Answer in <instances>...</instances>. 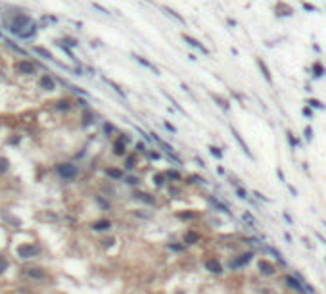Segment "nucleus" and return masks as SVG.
<instances>
[{
    "mask_svg": "<svg viewBox=\"0 0 326 294\" xmlns=\"http://www.w3.org/2000/svg\"><path fill=\"white\" fill-rule=\"evenodd\" d=\"M16 254L19 260H33V258H37L40 254V246L37 244V242H21V244L16 246Z\"/></svg>",
    "mask_w": 326,
    "mask_h": 294,
    "instance_id": "f257e3e1",
    "label": "nucleus"
},
{
    "mask_svg": "<svg viewBox=\"0 0 326 294\" xmlns=\"http://www.w3.org/2000/svg\"><path fill=\"white\" fill-rule=\"evenodd\" d=\"M56 171H58V175L63 177V179H75L79 175V167L73 166V163H58Z\"/></svg>",
    "mask_w": 326,
    "mask_h": 294,
    "instance_id": "f03ea898",
    "label": "nucleus"
},
{
    "mask_svg": "<svg viewBox=\"0 0 326 294\" xmlns=\"http://www.w3.org/2000/svg\"><path fill=\"white\" fill-rule=\"evenodd\" d=\"M23 273L29 279H33V281H44V279H46V271L42 267H37V265H29V267H25Z\"/></svg>",
    "mask_w": 326,
    "mask_h": 294,
    "instance_id": "7ed1b4c3",
    "label": "nucleus"
},
{
    "mask_svg": "<svg viewBox=\"0 0 326 294\" xmlns=\"http://www.w3.org/2000/svg\"><path fill=\"white\" fill-rule=\"evenodd\" d=\"M16 71L21 75H33L35 73V63L29 62V60H19L16 63Z\"/></svg>",
    "mask_w": 326,
    "mask_h": 294,
    "instance_id": "20e7f679",
    "label": "nucleus"
},
{
    "mask_svg": "<svg viewBox=\"0 0 326 294\" xmlns=\"http://www.w3.org/2000/svg\"><path fill=\"white\" fill-rule=\"evenodd\" d=\"M111 227H113L111 219H98V221H94V223L90 225V229H92V231H96V233H102V231H110Z\"/></svg>",
    "mask_w": 326,
    "mask_h": 294,
    "instance_id": "39448f33",
    "label": "nucleus"
},
{
    "mask_svg": "<svg viewBox=\"0 0 326 294\" xmlns=\"http://www.w3.org/2000/svg\"><path fill=\"white\" fill-rule=\"evenodd\" d=\"M182 39H184V42H186V44H190V46H194V48H198L201 54H205V56L209 54V50H207L204 44H201V42H200L198 39H194V37H190V35H186V33L182 35Z\"/></svg>",
    "mask_w": 326,
    "mask_h": 294,
    "instance_id": "423d86ee",
    "label": "nucleus"
},
{
    "mask_svg": "<svg viewBox=\"0 0 326 294\" xmlns=\"http://www.w3.org/2000/svg\"><path fill=\"white\" fill-rule=\"evenodd\" d=\"M205 269L209 271V273H215V275H221L223 273V265L219 263V260H215V258L205 260Z\"/></svg>",
    "mask_w": 326,
    "mask_h": 294,
    "instance_id": "0eeeda50",
    "label": "nucleus"
},
{
    "mask_svg": "<svg viewBox=\"0 0 326 294\" xmlns=\"http://www.w3.org/2000/svg\"><path fill=\"white\" fill-rule=\"evenodd\" d=\"M230 131H232V135H234V139H236V142H238V144H240V146H242V152H244L245 156H248V158H251V160H253V154L249 152V148H248V144H245V142H244V139L240 137V133H238V131H236V129H234V127H230Z\"/></svg>",
    "mask_w": 326,
    "mask_h": 294,
    "instance_id": "6e6552de",
    "label": "nucleus"
},
{
    "mask_svg": "<svg viewBox=\"0 0 326 294\" xmlns=\"http://www.w3.org/2000/svg\"><path fill=\"white\" fill-rule=\"evenodd\" d=\"M134 198L136 200H140V202H144V204H148V206H154L157 200H156V196H152V194H148V192H134Z\"/></svg>",
    "mask_w": 326,
    "mask_h": 294,
    "instance_id": "1a4fd4ad",
    "label": "nucleus"
},
{
    "mask_svg": "<svg viewBox=\"0 0 326 294\" xmlns=\"http://www.w3.org/2000/svg\"><path fill=\"white\" fill-rule=\"evenodd\" d=\"M257 267H259V271L263 275H272L274 273V265L271 262H267V260H259L257 262Z\"/></svg>",
    "mask_w": 326,
    "mask_h": 294,
    "instance_id": "9d476101",
    "label": "nucleus"
},
{
    "mask_svg": "<svg viewBox=\"0 0 326 294\" xmlns=\"http://www.w3.org/2000/svg\"><path fill=\"white\" fill-rule=\"evenodd\" d=\"M40 87L44 89V90H54V89H56L54 77H50L48 73H46V75H42V77H40Z\"/></svg>",
    "mask_w": 326,
    "mask_h": 294,
    "instance_id": "9b49d317",
    "label": "nucleus"
},
{
    "mask_svg": "<svg viewBox=\"0 0 326 294\" xmlns=\"http://www.w3.org/2000/svg\"><path fill=\"white\" fill-rule=\"evenodd\" d=\"M182 240H184V246L186 244H198V242H200V235L196 231H186L184 236H182Z\"/></svg>",
    "mask_w": 326,
    "mask_h": 294,
    "instance_id": "f8f14e48",
    "label": "nucleus"
},
{
    "mask_svg": "<svg viewBox=\"0 0 326 294\" xmlns=\"http://www.w3.org/2000/svg\"><path fill=\"white\" fill-rule=\"evenodd\" d=\"M251 258H253V254H251V252H248V254H242V256L238 258L236 262H232L230 265H232V267H242V265H245V263H249V262H251Z\"/></svg>",
    "mask_w": 326,
    "mask_h": 294,
    "instance_id": "ddd939ff",
    "label": "nucleus"
},
{
    "mask_svg": "<svg viewBox=\"0 0 326 294\" xmlns=\"http://www.w3.org/2000/svg\"><path fill=\"white\" fill-rule=\"evenodd\" d=\"M106 175H107V177H111V179H117V181H119V179L125 177V171L119 169V167H107V169H106Z\"/></svg>",
    "mask_w": 326,
    "mask_h": 294,
    "instance_id": "4468645a",
    "label": "nucleus"
},
{
    "mask_svg": "<svg viewBox=\"0 0 326 294\" xmlns=\"http://www.w3.org/2000/svg\"><path fill=\"white\" fill-rule=\"evenodd\" d=\"M113 154L115 156H127V144L121 140H115L113 142Z\"/></svg>",
    "mask_w": 326,
    "mask_h": 294,
    "instance_id": "2eb2a0df",
    "label": "nucleus"
},
{
    "mask_svg": "<svg viewBox=\"0 0 326 294\" xmlns=\"http://www.w3.org/2000/svg\"><path fill=\"white\" fill-rule=\"evenodd\" d=\"M257 66H259V69H261V73H263V77H265L269 83H272V75H271L269 67H267V63H265L263 60H261V58H257Z\"/></svg>",
    "mask_w": 326,
    "mask_h": 294,
    "instance_id": "dca6fc26",
    "label": "nucleus"
},
{
    "mask_svg": "<svg viewBox=\"0 0 326 294\" xmlns=\"http://www.w3.org/2000/svg\"><path fill=\"white\" fill-rule=\"evenodd\" d=\"M133 58H134L136 62H138V63H140V66H144V67H148V69H152V71H154V73H159V69H157L156 66H154V63H150V62H148L146 58H142V56H136V54H133Z\"/></svg>",
    "mask_w": 326,
    "mask_h": 294,
    "instance_id": "f3484780",
    "label": "nucleus"
},
{
    "mask_svg": "<svg viewBox=\"0 0 326 294\" xmlns=\"http://www.w3.org/2000/svg\"><path fill=\"white\" fill-rule=\"evenodd\" d=\"M123 166H125L127 171H133V169L136 167V156H134V154H127V156H125V163H123Z\"/></svg>",
    "mask_w": 326,
    "mask_h": 294,
    "instance_id": "a211bd4d",
    "label": "nucleus"
},
{
    "mask_svg": "<svg viewBox=\"0 0 326 294\" xmlns=\"http://www.w3.org/2000/svg\"><path fill=\"white\" fill-rule=\"evenodd\" d=\"M324 73H326V69H324V66H322V63H320V62H315V63H313V75H315L317 79H320V77H322Z\"/></svg>",
    "mask_w": 326,
    "mask_h": 294,
    "instance_id": "6ab92c4d",
    "label": "nucleus"
},
{
    "mask_svg": "<svg viewBox=\"0 0 326 294\" xmlns=\"http://www.w3.org/2000/svg\"><path fill=\"white\" fill-rule=\"evenodd\" d=\"M284 283L288 284V286H292L294 290H303V286H301V283L298 281V279H294V277H286L284 279Z\"/></svg>",
    "mask_w": 326,
    "mask_h": 294,
    "instance_id": "aec40b11",
    "label": "nucleus"
},
{
    "mask_svg": "<svg viewBox=\"0 0 326 294\" xmlns=\"http://www.w3.org/2000/svg\"><path fill=\"white\" fill-rule=\"evenodd\" d=\"M165 177H167L171 183H178L180 181V173L177 169H167V171H165Z\"/></svg>",
    "mask_w": 326,
    "mask_h": 294,
    "instance_id": "412c9836",
    "label": "nucleus"
},
{
    "mask_svg": "<svg viewBox=\"0 0 326 294\" xmlns=\"http://www.w3.org/2000/svg\"><path fill=\"white\" fill-rule=\"evenodd\" d=\"M152 183H154L156 186H163L165 183H167V177H165V173H156L154 177H152Z\"/></svg>",
    "mask_w": 326,
    "mask_h": 294,
    "instance_id": "4be33fe9",
    "label": "nucleus"
},
{
    "mask_svg": "<svg viewBox=\"0 0 326 294\" xmlns=\"http://www.w3.org/2000/svg\"><path fill=\"white\" fill-rule=\"evenodd\" d=\"M305 104H309L311 108H318V110H326V104H322L320 100H317V98H309Z\"/></svg>",
    "mask_w": 326,
    "mask_h": 294,
    "instance_id": "5701e85b",
    "label": "nucleus"
},
{
    "mask_svg": "<svg viewBox=\"0 0 326 294\" xmlns=\"http://www.w3.org/2000/svg\"><path fill=\"white\" fill-rule=\"evenodd\" d=\"M209 202H211V204H213V206L217 208V210H221V212H224V213H228V216H230V212H228V208H227V206H224V204H221V202H219V200H215L213 196H209Z\"/></svg>",
    "mask_w": 326,
    "mask_h": 294,
    "instance_id": "b1692460",
    "label": "nucleus"
},
{
    "mask_svg": "<svg viewBox=\"0 0 326 294\" xmlns=\"http://www.w3.org/2000/svg\"><path fill=\"white\" fill-rule=\"evenodd\" d=\"M163 12H165V13H167V16H173V17H175L177 21H180V23H184V17H182V16H180V13H177L175 10H171V8H167V6H163Z\"/></svg>",
    "mask_w": 326,
    "mask_h": 294,
    "instance_id": "393cba45",
    "label": "nucleus"
},
{
    "mask_svg": "<svg viewBox=\"0 0 326 294\" xmlns=\"http://www.w3.org/2000/svg\"><path fill=\"white\" fill-rule=\"evenodd\" d=\"M123 179H125V185H130V186H138L140 185V179L134 177V175H125Z\"/></svg>",
    "mask_w": 326,
    "mask_h": 294,
    "instance_id": "a878e982",
    "label": "nucleus"
},
{
    "mask_svg": "<svg viewBox=\"0 0 326 294\" xmlns=\"http://www.w3.org/2000/svg\"><path fill=\"white\" fill-rule=\"evenodd\" d=\"M33 52H37V54H40V56H42V58H46V60H52V58H54V56H52V54H50V52H48V50H44V48H42V46H35V48H33Z\"/></svg>",
    "mask_w": 326,
    "mask_h": 294,
    "instance_id": "bb28decb",
    "label": "nucleus"
},
{
    "mask_svg": "<svg viewBox=\"0 0 326 294\" xmlns=\"http://www.w3.org/2000/svg\"><path fill=\"white\" fill-rule=\"evenodd\" d=\"M104 81H106L107 85H110V87H111V89H113L115 92H117V94H121V96H125V90H123V89L119 87V85H117V83H113V81H111V79H107V77L104 79Z\"/></svg>",
    "mask_w": 326,
    "mask_h": 294,
    "instance_id": "cd10ccee",
    "label": "nucleus"
},
{
    "mask_svg": "<svg viewBox=\"0 0 326 294\" xmlns=\"http://www.w3.org/2000/svg\"><path fill=\"white\" fill-rule=\"evenodd\" d=\"M10 169V160L8 158H0V175H4Z\"/></svg>",
    "mask_w": 326,
    "mask_h": 294,
    "instance_id": "c85d7f7f",
    "label": "nucleus"
},
{
    "mask_svg": "<svg viewBox=\"0 0 326 294\" xmlns=\"http://www.w3.org/2000/svg\"><path fill=\"white\" fill-rule=\"evenodd\" d=\"M286 139H288V142H290V146H292V148H295V146L299 144V140L294 137V133H292V131H286Z\"/></svg>",
    "mask_w": 326,
    "mask_h": 294,
    "instance_id": "c756f323",
    "label": "nucleus"
},
{
    "mask_svg": "<svg viewBox=\"0 0 326 294\" xmlns=\"http://www.w3.org/2000/svg\"><path fill=\"white\" fill-rule=\"evenodd\" d=\"M213 98H215V102H217V104H219V106H221V108H223V110H228V108H230V104H228V102H227V100H224V98H221V96H217V94H213Z\"/></svg>",
    "mask_w": 326,
    "mask_h": 294,
    "instance_id": "7c9ffc66",
    "label": "nucleus"
},
{
    "mask_svg": "<svg viewBox=\"0 0 326 294\" xmlns=\"http://www.w3.org/2000/svg\"><path fill=\"white\" fill-rule=\"evenodd\" d=\"M177 217H178V219H196L198 216H196V213H192V212H178V213H177Z\"/></svg>",
    "mask_w": 326,
    "mask_h": 294,
    "instance_id": "2f4dec72",
    "label": "nucleus"
},
{
    "mask_svg": "<svg viewBox=\"0 0 326 294\" xmlns=\"http://www.w3.org/2000/svg\"><path fill=\"white\" fill-rule=\"evenodd\" d=\"M6 269H8V258L4 254H0V275H2Z\"/></svg>",
    "mask_w": 326,
    "mask_h": 294,
    "instance_id": "473e14b6",
    "label": "nucleus"
},
{
    "mask_svg": "<svg viewBox=\"0 0 326 294\" xmlns=\"http://www.w3.org/2000/svg\"><path fill=\"white\" fill-rule=\"evenodd\" d=\"M209 152H211V156H213V158H217V160H221V158H223L221 148H217V146H209Z\"/></svg>",
    "mask_w": 326,
    "mask_h": 294,
    "instance_id": "72a5a7b5",
    "label": "nucleus"
},
{
    "mask_svg": "<svg viewBox=\"0 0 326 294\" xmlns=\"http://www.w3.org/2000/svg\"><path fill=\"white\" fill-rule=\"evenodd\" d=\"M58 42H62L63 46H77V44H79V42H77L75 39H69V37H65L63 40H58Z\"/></svg>",
    "mask_w": 326,
    "mask_h": 294,
    "instance_id": "f704fd0d",
    "label": "nucleus"
},
{
    "mask_svg": "<svg viewBox=\"0 0 326 294\" xmlns=\"http://www.w3.org/2000/svg\"><path fill=\"white\" fill-rule=\"evenodd\" d=\"M301 6H303V8H305L307 12H318L317 6H313L311 2H307V0H301Z\"/></svg>",
    "mask_w": 326,
    "mask_h": 294,
    "instance_id": "c9c22d12",
    "label": "nucleus"
},
{
    "mask_svg": "<svg viewBox=\"0 0 326 294\" xmlns=\"http://www.w3.org/2000/svg\"><path fill=\"white\" fill-rule=\"evenodd\" d=\"M136 152H138V154H146L148 152L146 144H144V142H136Z\"/></svg>",
    "mask_w": 326,
    "mask_h": 294,
    "instance_id": "e433bc0d",
    "label": "nucleus"
},
{
    "mask_svg": "<svg viewBox=\"0 0 326 294\" xmlns=\"http://www.w3.org/2000/svg\"><path fill=\"white\" fill-rule=\"evenodd\" d=\"M96 202H98L100 206H102L104 210H107V208H110V202H106V200H104L102 196H96Z\"/></svg>",
    "mask_w": 326,
    "mask_h": 294,
    "instance_id": "4c0bfd02",
    "label": "nucleus"
},
{
    "mask_svg": "<svg viewBox=\"0 0 326 294\" xmlns=\"http://www.w3.org/2000/svg\"><path fill=\"white\" fill-rule=\"evenodd\" d=\"M303 135H305V139H307V140H313V129H311V127H305Z\"/></svg>",
    "mask_w": 326,
    "mask_h": 294,
    "instance_id": "58836bf2",
    "label": "nucleus"
},
{
    "mask_svg": "<svg viewBox=\"0 0 326 294\" xmlns=\"http://www.w3.org/2000/svg\"><path fill=\"white\" fill-rule=\"evenodd\" d=\"M188 183H204V179L198 177V175H190L188 177Z\"/></svg>",
    "mask_w": 326,
    "mask_h": 294,
    "instance_id": "ea45409f",
    "label": "nucleus"
},
{
    "mask_svg": "<svg viewBox=\"0 0 326 294\" xmlns=\"http://www.w3.org/2000/svg\"><path fill=\"white\" fill-rule=\"evenodd\" d=\"M169 248L175 250V252H180V250H184L186 246H184V244H169Z\"/></svg>",
    "mask_w": 326,
    "mask_h": 294,
    "instance_id": "a19ab883",
    "label": "nucleus"
},
{
    "mask_svg": "<svg viewBox=\"0 0 326 294\" xmlns=\"http://www.w3.org/2000/svg\"><path fill=\"white\" fill-rule=\"evenodd\" d=\"M236 194H238V196H240V198H244V200H245V198H248V194H245V190L242 189V186H238V189H236Z\"/></svg>",
    "mask_w": 326,
    "mask_h": 294,
    "instance_id": "79ce46f5",
    "label": "nucleus"
},
{
    "mask_svg": "<svg viewBox=\"0 0 326 294\" xmlns=\"http://www.w3.org/2000/svg\"><path fill=\"white\" fill-rule=\"evenodd\" d=\"M104 131H106L107 135H110V133H113V131H115V129H113V125H111V123H104Z\"/></svg>",
    "mask_w": 326,
    "mask_h": 294,
    "instance_id": "37998d69",
    "label": "nucleus"
},
{
    "mask_svg": "<svg viewBox=\"0 0 326 294\" xmlns=\"http://www.w3.org/2000/svg\"><path fill=\"white\" fill-rule=\"evenodd\" d=\"M148 156H150V160H156V162L161 158V156H159V152H148Z\"/></svg>",
    "mask_w": 326,
    "mask_h": 294,
    "instance_id": "c03bdc74",
    "label": "nucleus"
},
{
    "mask_svg": "<svg viewBox=\"0 0 326 294\" xmlns=\"http://www.w3.org/2000/svg\"><path fill=\"white\" fill-rule=\"evenodd\" d=\"M244 219H245V221H249L251 225H255V219H253V217L249 216V213H244Z\"/></svg>",
    "mask_w": 326,
    "mask_h": 294,
    "instance_id": "a18cd8bd",
    "label": "nucleus"
},
{
    "mask_svg": "<svg viewBox=\"0 0 326 294\" xmlns=\"http://www.w3.org/2000/svg\"><path fill=\"white\" fill-rule=\"evenodd\" d=\"M94 8H96V10H100L102 13H110V12H107V10L104 8V6H100V4H94Z\"/></svg>",
    "mask_w": 326,
    "mask_h": 294,
    "instance_id": "49530a36",
    "label": "nucleus"
},
{
    "mask_svg": "<svg viewBox=\"0 0 326 294\" xmlns=\"http://www.w3.org/2000/svg\"><path fill=\"white\" fill-rule=\"evenodd\" d=\"M303 113H305L307 117H313V112H311V108H307V106H305V108H303Z\"/></svg>",
    "mask_w": 326,
    "mask_h": 294,
    "instance_id": "de8ad7c7",
    "label": "nucleus"
},
{
    "mask_svg": "<svg viewBox=\"0 0 326 294\" xmlns=\"http://www.w3.org/2000/svg\"><path fill=\"white\" fill-rule=\"evenodd\" d=\"M102 242H104V246H110V244H113V242H115V239H104Z\"/></svg>",
    "mask_w": 326,
    "mask_h": 294,
    "instance_id": "09e8293b",
    "label": "nucleus"
},
{
    "mask_svg": "<svg viewBox=\"0 0 326 294\" xmlns=\"http://www.w3.org/2000/svg\"><path fill=\"white\" fill-rule=\"evenodd\" d=\"M255 196H257L259 200H263V202H269V200H267V198H265L263 194H261V192H255Z\"/></svg>",
    "mask_w": 326,
    "mask_h": 294,
    "instance_id": "8fccbe9b",
    "label": "nucleus"
},
{
    "mask_svg": "<svg viewBox=\"0 0 326 294\" xmlns=\"http://www.w3.org/2000/svg\"><path fill=\"white\" fill-rule=\"evenodd\" d=\"M165 127H167V129H169V131H171V133H177V129H175V127H173L171 123H165Z\"/></svg>",
    "mask_w": 326,
    "mask_h": 294,
    "instance_id": "3c124183",
    "label": "nucleus"
},
{
    "mask_svg": "<svg viewBox=\"0 0 326 294\" xmlns=\"http://www.w3.org/2000/svg\"><path fill=\"white\" fill-rule=\"evenodd\" d=\"M276 173H278V179H280V181H284V183H286V179H284V173H282V171H280V169L276 171Z\"/></svg>",
    "mask_w": 326,
    "mask_h": 294,
    "instance_id": "603ef678",
    "label": "nucleus"
},
{
    "mask_svg": "<svg viewBox=\"0 0 326 294\" xmlns=\"http://www.w3.org/2000/svg\"><path fill=\"white\" fill-rule=\"evenodd\" d=\"M284 239H286V242H292V236H290V233H284Z\"/></svg>",
    "mask_w": 326,
    "mask_h": 294,
    "instance_id": "864d4df0",
    "label": "nucleus"
},
{
    "mask_svg": "<svg viewBox=\"0 0 326 294\" xmlns=\"http://www.w3.org/2000/svg\"><path fill=\"white\" fill-rule=\"evenodd\" d=\"M175 294H186V292H184V290H180V288H177V290H175Z\"/></svg>",
    "mask_w": 326,
    "mask_h": 294,
    "instance_id": "5fc2aeb1",
    "label": "nucleus"
},
{
    "mask_svg": "<svg viewBox=\"0 0 326 294\" xmlns=\"http://www.w3.org/2000/svg\"><path fill=\"white\" fill-rule=\"evenodd\" d=\"M324 227H326V221H324Z\"/></svg>",
    "mask_w": 326,
    "mask_h": 294,
    "instance_id": "6e6d98bb",
    "label": "nucleus"
},
{
    "mask_svg": "<svg viewBox=\"0 0 326 294\" xmlns=\"http://www.w3.org/2000/svg\"><path fill=\"white\" fill-rule=\"evenodd\" d=\"M0 39H2V35H0Z\"/></svg>",
    "mask_w": 326,
    "mask_h": 294,
    "instance_id": "4d7b16f0",
    "label": "nucleus"
}]
</instances>
